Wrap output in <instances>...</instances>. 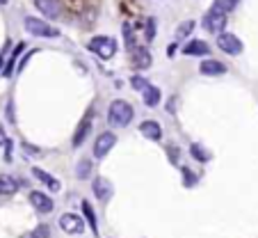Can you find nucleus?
<instances>
[{
	"mask_svg": "<svg viewBox=\"0 0 258 238\" xmlns=\"http://www.w3.org/2000/svg\"><path fill=\"white\" fill-rule=\"evenodd\" d=\"M133 114H135L133 106L128 101H124V98H117V101L110 103V108H108V122L112 126H117V128H124V126L130 124Z\"/></svg>",
	"mask_w": 258,
	"mask_h": 238,
	"instance_id": "1",
	"label": "nucleus"
},
{
	"mask_svg": "<svg viewBox=\"0 0 258 238\" xmlns=\"http://www.w3.org/2000/svg\"><path fill=\"white\" fill-rule=\"evenodd\" d=\"M87 48L92 50L94 55H98L101 60H110V58H114V53H117V42H114L112 37L101 34V37H94L92 42L87 44Z\"/></svg>",
	"mask_w": 258,
	"mask_h": 238,
	"instance_id": "2",
	"label": "nucleus"
},
{
	"mask_svg": "<svg viewBox=\"0 0 258 238\" xmlns=\"http://www.w3.org/2000/svg\"><path fill=\"white\" fill-rule=\"evenodd\" d=\"M25 30L30 34H34V37H46V39H53V37H57L59 34L53 26H48L46 21H41V18H37V16H27L25 18Z\"/></svg>",
	"mask_w": 258,
	"mask_h": 238,
	"instance_id": "3",
	"label": "nucleus"
},
{
	"mask_svg": "<svg viewBox=\"0 0 258 238\" xmlns=\"http://www.w3.org/2000/svg\"><path fill=\"white\" fill-rule=\"evenodd\" d=\"M204 28L208 30V32H213V34H220L222 30L226 28V14L224 12H220L217 7H213V10L204 16Z\"/></svg>",
	"mask_w": 258,
	"mask_h": 238,
	"instance_id": "4",
	"label": "nucleus"
},
{
	"mask_svg": "<svg viewBox=\"0 0 258 238\" xmlns=\"http://www.w3.org/2000/svg\"><path fill=\"white\" fill-rule=\"evenodd\" d=\"M114 144H117V136H114V133H110V130L101 133V136L94 140V156H96V158H105V156H108V152H112Z\"/></svg>",
	"mask_w": 258,
	"mask_h": 238,
	"instance_id": "5",
	"label": "nucleus"
},
{
	"mask_svg": "<svg viewBox=\"0 0 258 238\" xmlns=\"http://www.w3.org/2000/svg\"><path fill=\"white\" fill-rule=\"evenodd\" d=\"M217 46H220L226 55H240L242 53V42L231 32H220L217 34Z\"/></svg>",
	"mask_w": 258,
	"mask_h": 238,
	"instance_id": "6",
	"label": "nucleus"
},
{
	"mask_svg": "<svg viewBox=\"0 0 258 238\" xmlns=\"http://www.w3.org/2000/svg\"><path fill=\"white\" fill-rule=\"evenodd\" d=\"M34 7L48 18H59L62 14H64L62 0H34Z\"/></svg>",
	"mask_w": 258,
	"mask_h": 238,
	"instance_id": "7",
	"label": "nucleus"
},
{
	"mask_svg": "<svg viewBox=\"0 0 258 238\" xmlns=\"http://www.w3.org/2000/svg\"><path fill=\"white\" fill-rule=\"evenodd\" d=\"M59 227L66 234H82L85 232V220L80 216H75V213H64L59 218Z\"/></svg>",
	"mask_w": 258,
	"mask_h": 238,
	"instance_id": "8",
	"label": "nucleus"
},
{
	"mask_svg": "<svg viewBox=\"0 0 258 238\" xmlns=\"http://www.w3.org/2000/svg\"><path fill=\"white\" fill-rule=\"evenodd\" d=\"M128 53H130V60H133V64L137 66V69H149V66L153 64V58H151L149 48H144V46H133Z\"/></svg>",
	"mask_w": 258,
	"mask_h": 238,
	"instance_id": "9",
	"label": "nucleus"
},
{
	"mask_svg": "<svg viewBox=\"0 0 258 238\" xmlns=\"http://www.w3.org/2000/svg\"><path fill=\"white\" fill-rule=\"evenodd\" d=\"M30 204H32L39 213L53 211V200H50L46 192H41V190H32V192H30Z\"/></svg>",
	"mask_w": 258,
	"mask_h": 238,
	"instance_id": "10",
	"label": "nucleus"
},
{
	"mask_svg": "<svg viewBox=\"0 0 258 238\" xmlns=\"http://www.w3.org/2000/svg\"><path fill=\"white\" fill-rule=\"evenodd\" d=\"M94 195L98 197L101 202H108L110 197H112V184H110L105 176H96L94 178Z\"/></svg>",
	"mask_w": 258,
	"mask_h": 238,
	"instance_id": "11",
	"label": "nucleus"
},
{
	"mask_svg": "<svg viewBox=\"0 0 258 238\" xmlns=\"http://www.w3.org/2000/svg\"><path fill=\"white\" fill-rule=\"evenodd\" d=\"M183 53L192 55V58H204V55L210 53V46L206 42H201V39H192V42H188L183 46Z\"/></svg>",
	"mask_w": 258,
	"mask_h": 238,
	"instance_id": "12",
	"label": "nucleus"
},
{
	"mask_svg": "<svg viewBox=\"0 0 258 238\" xmlns=\"http://www.w3.org/2000/svg\"><path fill=\"white\" fill-rule=\"evenodd\" d=\"M199 71L204 76H222V74H226V66L222 62H217V60H204Z\"/></svg>",
	"mask_w": 258,
	"mask_h": 238,
	"instance_id": "13",
	"label": "nucleus"
},
{
	"mask_svg": "<svg viewBox=\"0 0 258 238\" xmlns=\"http://www.w3.org/2000/svg\"><path fill=\"white\" fill-rule=\"evenodd\" d=\"M18 190V181L11 174H0V195H5V197H9V195H14Z\"/></svg>",
	"mask_w": 258,
	"mask_h": 238,
	"instance_id": "14",
	"label": "nucleus"
},
{
	"mask_svg": "<svg viewBox=\"0 0 258 238\" xmlns=\"http://www.w3.org/2000/svg\"><path fill=\"white\" fill-rule=\"evenodd\" d=\"M140 130H142V136L149 138V140H160V138H162L160 126H158V122H153V119L144 122V124L140 126Z\"/></svg>",
	"mask_w": 258,
	"mask_h": 238,
	"instance_id": "15",
	"label": "nucleus"
},
{
	"mask_svg": "<svg viewBox=\"0 0 258 238\" xmlns=\"http://www.w3.org/2000/svg\"><path fill=\"white\" fill-rule=\"evenodd\" d=\"M89 128H92V122H89V117H85L80 122V126H78V130H75V136H73V146H82V142H85L87 136H89Z\"/></svg>",
	"mask_w": 258,
	"mask_h": 238,
	"instance_id": "16",
	"label": "nucleus"
},
{
	"mask_svg": "<svg viewBox=\"0 0 258 238\" xmlns=\"http://www.w3.org/2000/svg\"><path fill=\"white\" fill-rule=\"evenodd\" d=\"M160 90H158V87H153V85H149L144 90V103L146 106H149V108H156L158 103H160Z\"/></svg>",
	"mask_w": 258,
	"mask_h": 238,
	"instance_id": "17",
	"label": "nucleus"
},
{
	"mask_svg": "<svg viewBox=\"0 0 258 238\" xmlns=\"http://www.w3.org/2000/svg\"><path fill=\"white\" fill-rule=\"evenodd\" d=\"M32 174L39 178V181H43V184L48 186L50 190H59V181H57V178L50 176L48 172H43V170H39V168H32Z\"/></svg>",
	"mask_w": 258,
	"mask_h": 238,
	"instance_id": "18",
	"label": "nucleus"
},
{
	"mask_svg": "<svg viewBox=\"0 0 258 238\" xmlns=\"http://www.w3.org/2000/svg\"><path fill=\"white\" fill-rule=\"evenodd\" d=\"M23 50H25V44H16V48L11 50V58H9V62H7V66H5V71H2V74H5L7 78L11 76V71H14V64H16V60H18V55L23 53Z\"/></svg>",
	"mask_w": 258,
	"mask_h": 238,
	"instance_id": "19",
	"label": "nucleus"
},
{
	"mask_svg": "<svg viewBox=\"0 0 258 238\" xmlns=\"http://www.w3.org/2000/svg\"><path fill=\"white\" fill-rule=\"evenodd\" d=\"M75 176L78 178H89L92 176V160L89 158H82L78 162V168H75Z\"/></svg>",
	"mask_w": 258,
	"mask_h": 238,
	"instance_id": "20",
	"label": "nucleus"
},
{
	"mask_svg": "<svg viewBox=\"0 0 258 238\" xmlns=\"http://www.w3.org/2000/svg\"><path fill=\"white\" fill-rule=\"evenodd\" d=\"M82 213H85L87 222H89V227L94 229V234H98V222H96V216H94L92 204H89V202H82Z\"/></svg>",
	"mask_w": 258,
	"mask_h": 238,
	"instance_id": "21",
	"label": "nucleus"
},
{
	"mask_svg": "<svg viewBox=\"0 0 258 238\" xmlns=\"http://www.w3.org/2000/svg\"><path fill=\"white\" fill-rule=\"evenodd\" d=\"M190 154H192L194 160H199V162H208V160H210L208 152H206V149H204L201 144H197V142H194V144L190 146Z\"/></svg>",
	"mask_w": 258,
	"mask_h": 238,
	"instance_id": "22",
	"label": "nucleus"
},
{
	"mask_svg": "<svg viewBox=\"0 0 258 238\" xmlns=\"http://www.w3.org/2000/svg\"><path fill=\"white\" fill-rule=\"evenodd\" d=\"M238 2H240V0H215V5H213V7H217L220 12L229 14V12H233L238 7Z\"/></svg>",
	"mask_w": 258,
	"mask_h": 238,
	"instance_id": "23",
	"label": "nucleus"
},
{
	"mask_svg": "<svg viewBox=\"0 0 258 238\" xmlns=\"http://www.w3.org/2000/svg\"><path fill=\"white\" fill-rule=\"evenodd\" d=\"M192 28H194V21H185V23H181V26H178V30H176V37H178V39L188 37V34L192 32Z\"/></svg>",
	"mask_w": 258,
	"mask_h": 238,
	"instance_id": "24",
	"label": "nucleus"
},
{
	"mask_svg": "<svg viewBox=\"0 0 258 238\" xmlns=\"http://www.w3.org/2000/svg\"><path fill=\"white\" fill-rule=\"evenodd\" d=\"M130 85H133L135 90L144 92L146 87H149V80H146V78H142V76H133V78H130Z\"/></svg>",
	"mask_w": 258,
	"mask_h": 238,
	"instance_id": "25",
	"label": "nucleus"
},
{
	"mask_svg": "<svg viewBox=\"0 0 258 238\" xmlns=\"http://www.w3.org/2000/svg\"><path fill=\"white\" fill-rule=\"evenodd\" d=\"M146 39H149V42H153V39H156V21H153V18H149V21H146Z\"/></svg>",
	"mask_w": 258,
	"mask_h": 238,
	"instance_id": "26",
	"label": "nucleus"
},
{
	"mask_svg": "<svg viewBox=\"0 0 258 238\" xmlns=\"http://www.w3.org/2000/svg\"><path fill=\"white\" fill-rule=\"evenodd\" d=\"M124 34H126V46H128V50L133 48V46H137V44H135V37H133V30H130V26H124Z\"/></svg>",
	"mask_w": 258,
	"mask_h": 238,
	"instance_id": "27",
	"label": "nucleus"
},
{
	"mask_svg": "<svg viewBox=\"0 0 258 238\" xmlns=\"http://www.w3.org/2000/svg\"><path fill=\"white\" fill-rule=\"evenodd\" d=\"M48 236H50V229L46 227V224H41V227L34 229V234L30 238H48Z\"/></svg>",
	"mask_w": 258,
	"mask_h": 238,
	"instance_id": "28",
	"label": "nucleus"
},
{
	"mask_svg": "<svg viewBox=\"0 0 258 238\" xmlns=\"http://www.w3.org/2000/svg\"><path fill=\"white\" fill-rule=\"evenodd\" d=\"M183 184L185 186H194V184H197V176H194L188 168H183Z\"/></svg>",
	"mask_w": 258,
	"mask_h": 238,
	"instance_id": "29",
	"label": "nucleus"
},
{
	"mask_svg": "<svg viewBox=\"0 0 258 238\" xmlns=\"http://www.w3.org/2000/svg\"><path fill=\"white\" fill-rule=\"evenodd\" d=\"M5 140H7V138H5V128H2V124H0V144H5Z\"/></svg>",
	"mask_w": 258,
	"mask_h": 238,
	"instance_id": "30",
	"label": "nucleus"
},
{
	"mask_svg": "<svg viewBox=\"0 0 258 238\" xmlns=\"http://www.w3.org/2000/svg\"><path fill=\"white\" fill-rule=\"evenodd\" d=\"M7 2H9V0H0V5H7Z\"/></svg>",
	"mask_w": 258,
	"mask_h": 238,
	"instance_id": "31",
	"label": "nucleus"
}]
</instances>
